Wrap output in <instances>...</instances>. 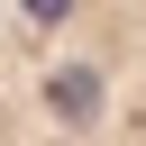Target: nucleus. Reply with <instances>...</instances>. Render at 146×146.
<instances>
[{
    "label": "nucleus",
    "mask_w": 146,
    "mask_h": 146,
    "mask_svg": "<svg viewBox=\"0 0 146 146\" xmlns=\"http://www.w3.org/2000/svg\"><path fill=\"white\" fill-rule=\"evenodd\" d=\"M0 146H146V0H0Z\"/></svg>",
    "instance_id": "nucleus-1"
}]
</instances>
